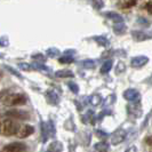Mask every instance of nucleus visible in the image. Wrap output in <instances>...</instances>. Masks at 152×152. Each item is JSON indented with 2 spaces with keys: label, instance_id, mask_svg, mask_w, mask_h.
<instances>
[{
  "label": "nucleus",
  "instance_id": "nucleus-22",
  "mask_svg": "<svg viewBox=\"0 0 152 152\" xmlns=\"http://www.w3.org/2000/svg\"><path fill=\"white\" fill-rule=\"evenodd\" d=\"M125 69H126L125 63H124V62H119L118 65H117V68H115V73H117V75H120L122 72H125Z\"/></svg>",
  "mask_w": 152,
  "mask_h": 152
},
{
  "label": "nucleus",
  "instance_id": "nucleus-30",
  "mask_svg": "<svg viewBox=\"0 0 152 152\" xmlns=\"http://www.w3.org/2000/svg\"><path fill=\"white\" fill-rule=\"evenodd\" d=\"M96 134H97V136L101 137V138H105V137H107V133H104V132H102V130H97Z\"/></svg>",
  "mask_w": 152,
  "mask_h": 152
},
{
  "label": "nucleus",
  "instance_id": "nucleus-15",
  "mask_svg": "<svg viewBox=\"0 0 152 152\" xmlns=\"http://www.w3.org/2000/svg\"><path fill=\"white\" fill-rule=\"evenodd\" d=\"M126 30H127V28L124 23H115V25L113 26L114 33H117V34H124Z\"/></svg>",
  "mask_w": 152,
  "mask_h": 152
},
{
  "label": "nucleus",
  "instance_id": "nucleus-37",
  "mask_svg": "<svg viewBox=\"0 0 152 152\" xmlns=\"http://www.w3.org/2000/svg\"><path fill=\"white\" fill-rule=\"evenodd\" d=\"M46 152H48V151H46Z\"/></svg>",
  "mask_w": 152,
  "mask_h": 152
},
{
  "label": "nucleus",
  "instance_id": "nucleus-12",
  "mask_svg": "<svg viewBox=\"0 0 152 152\" xmlns=\"http://www.w3.org/2000/svg\"><path fill=\"white\" fill-rule=\"evenodd\" d=\"M105 16H107V18H110V20L114 21L115 23H122L124 22L122 16L119 15L118 13H114V12H107V13H105Z\"/></svg>",
  "mask_w": 152,
  "mask_h": 152
},
{
  "label": "nucleus",
  "instance_id": "nucleus-4",
  "mask_svg": "<svg viewBox=\"0 0 152 152\" xmlns=\"http://www.w3.org/2000/svg\"><path fill=\"white\" fill-rule=\"evenodd\" d=\"M126 137H127V132L125 129H120L115 130L113 134L111 135V144L112 145H118L122 143L125 140H126Z\"/></svg>",
  "mask_w": 152,
  "mask_h": 152
},
{
  "label": "nucleus",
  "instance_id": "nucleus-33",
  "mask_svg": "<svg viewBox=\"0 0 152 152\" xmlns=\"http://www.w3.org/2000/svg\"><path fill=\"white\" fill-rule=\"evenodd\" d=\"M126 152H137V149L135 146H130V148H128V149L126 150Z\"/></svg>",
  "mask_w": 152,
  "mask_h": 152
},
{
  "label": "nucleus",
  "instance_id": "nucleus-24",
  "mask_svg": "<svg viewBox=\"0 0 152 152\" xmlns=\"http://www.w3.org/2000/svg\"><path fill=\"white\" fill-rule=\"evenodd\" d=\"M104 6V2L103 0H93V7L95 9H101Z\"/></svg>",
  "mask_w": 152,
  "mask_h": 152
},
{
  "label": "nucleus",
  "instance_id": "nucleus-16",
  "mask_svg": "<svg viewBox=\"0 0 152 152\" xmlns=\"http://www.w3.org/2000/svg\"><path fill=\"white\" fill-rule=\"evenodd\" d=\"M55 76L57 78H71V77H73V73L70 70H60V71L55 72Z\"/></svg>",
  "mask_w": 152,
  "mask_h": 152
},
{
  "label": "nucleus",
  "instance_id": "nucleus-8",
  "mask_svg": "<svg viewBox=\"0 0 152 152\" xmlns=\"http://www.w3.org/2000/svg\"><path fill=\"white\" fill-rule=\"evenodd\" d=\"M34 132V128L30 126V125H24V126H21V128L17 133V137L20 138H25V137H29L30 135L33 134Z\"/></svg>",
  "mask_w": 152,
  "mask_h": 152
},
{
  "label": "nucleus",
  "instance_id": "nucleus-3",
  "mask_svg": "<svg viewBox=\"0 0 152 152\" xmlns=\"http://www.w3.org/2000/svg\"><path fill=\"white\" fill-rule=\"evenodd\" d=\"M5 115L9 119H17V120H28L30 119V113L18 109H10L5 112Z\"/></svg>",
  "mask_w": 152,
  "mask_h": 152
},
{
  "label": "nucleus",
  "instance_id": "nucleus-19",
  "mask_svg": "<svg viewBox=\"0 0 152 152\" xmlns=\"http://www.w3.org/2000/svg\"><path fill=\"white\" fill-rule=\"evenodd\" d=\"M93 39H94L99 46H103V47H107V46H109V40H107L105 37H103V36H96V37H94Z\"/></svg>",
  "mask_w": 152,
  "mask_h": 152
},
{
  "label": "nucleus",
  "instance_id": "nucleus-14",
  "mask_svg": "<svg viewBox=\"0 0 152 152\" xmlns=\"http://www.w3.org/2000/svg\"><path fill=\"white\" fill-rule=\"evenodd\" d=\"M95 149L97 152H109L110 150V145L107 142H99L95 144Z\"/></svg>",
  "mask_w": 152,
  "mask_h": 152
},
{
  "label": "nucleus",
  "instance_id": "nucleus-34",
  "mask_svg": "<svg viewBox=\"0 0 152 152\" xmlns=\"http://www.w3.org/2000/svg\"><path fill=\"white\" fill-rule=\"evenodd\" d=\"M146 9H148V12H149L150 14H152V2L146 5Z\"/></svg>",
  "mask_w": 152,
  "mask_h": 152
},
{
  "label": "nucleus",
  "instance_id": "nucleus-10",
  "mask_svg": "<svg viewBox=\"0 0 152 152\" xmlns=\"http://www.w3.org/2000/svg\"><path fill=\"white\" fill-rule=\"evenodd\" d=\"M127 110H128V113L130 115H134V117H140L142 114V110H141V107H140V103H132L127 107Z\"/></svg>",
  "mask_w": 152,
  "mask_h": 152
},
{
  "label": "nucleus",
  "instance_id": "nucleus-5",
  "mask_svg": "<svg viewBox=\"0 0 152 152\" xmlns=\"http://www.w3.org/2000/svg\"><path fill=\"white\" fill-rule=\"evenodd\" d=\"M4 152H25L26 151V145L21 142H13L10 144L4 146Z\"/></svg>",
  "mask_w": 152,
  "mask_h": 152
},
{
  "label": "nucleus",
  "instance_id": "nucleus-29",
  "mask_svg": "<svg viewBox=\"0 0 152 152\" xmlns=\"http://www.w3.org/2000/svg\"><path fill=\"white\" fill-rule=\"evenodd\" d=\"M5 68L7 69L8 71H10V72H12V73H13L14 76H17V77H18V78H22V76H21V75L18 73V72H16V71H15V70H14V69H12V68H10V66H7V65H6Z\"/></svg>",
  "mask_w": 152,
  "mask_h": 152
},
{
  "label": "nucleus",
  "instance_id": "nucleus-13",
  "mask_svg": "<svg viewBox=\"0 0 152 152\" xmlns=\"http://www.w3.org/2000/svg\"><path fill=\"white\" fill-rule=\"evenodd\" d=\"M63 150V144L58 141H55L48 146V152H61Z\"/></svg>",
  "mask_w": 152,
  "mask_h": 152
},
{
  "label": "nucleus",
  "instance_id": "nucleus-32",
  "mask_svg": "<svg viewBox=\"0 0 152 152\" xmlns=\"http://www.w3.org/2000/svg\"><path fill=\"white\" fill-rule=\"evenodd\" d=\"M32 58H36V60H44V56H42V55H37V54H36V55H32Z\"/></svg>",
  "mask_w": 152,
  "mask_h": 152
},
{
  "label": "nucleus",
  "instance_id": "nucleus-17",
  "mask_svg": "<svg viewBox=\"0 0 152 152\" xmlns=\"http://www.w3.org/2000/svg\"><path fill=\"white\" fill-rule=\"evenodd\" d=\"M89 103H91L93 107H97V105H99L102 103V96L99 95V94L93 95V96H91V99H89Z\"/></svg>",
  "mask_w": 152,
  "mask_h": 152
},
{
  "label": "nucleus",
  "instance_id": "nucleus-23",
  "mask_svg": "<svg viewBox=\"0 0 152 152\" xmlns=\"http://www.w3.org/2000/svg\"><path fill=\"white\" fill-rule=\"evenodd\" d=\"M57 54H60V50L57 48H49L47 50V55L49 57H55V56H57Z\"/></svg>",
  "mask_w": 152,
  "mask_h": 152
},
{
  "label": "nucleus",
  "instance_id": "nucleus-20",
  "mask_svg": "<svg viewBox=\"0 0 152 152\" xmlns=\"http://www.w3.org/2000/svg\"><path fill=\"white\" fill-rule=\"evenodd\" d=\"M73 61H75L73 56H70V55H63L62 57L58 58V62L61 64H70V63H72Z\"/></svg>",
  "mask_w": 152,
  "mask_h": 152
},
{
  "label": "nucleus",
  "instance_id": "nucleus-28",
  "mask_svg": "<svg viewBox=\"0 0 152 152\" xmlns=\"http://www.w3.org/2000/svg\"><path fill=\"white\" fill-rule=\"evenodd\" d=\"M9 41H8L7 37H0V47H6L8 46Z\"/></svg>",
  "mask_w": 152,
  "mask_h": 152
},
{
  "label": "nucleus",
  "instance_id": "nucleus-6",
  "mask_svg": "<svg viewBox=\"0 0 152 152\" xmlns=\"http://www.w3.org/2000/svg\"><path fill=\"white\" fill-rule=\"evenodd\" d=\"M149 62V57H146V56H143V55H141V56H136V57H133L132 58V61H130V65L133 66V68H142V66H144L145 64Z\"/></svg>",
  "mask_w": 152,
  "mask_h": 152
},
{
  "label": "nucleus",
  "instance_id": "nucleus-35",
  "mask_svg": "<svg viewBox=\"0 0 152 152\" xmlns=\"http://www.w3.org/2000/svg\"><path fill=\"white\" fill-rule=\"evenodd\" d=\"M0 152H4V150H2V149H0Z\"/></svg>",
  "mask_w": 152,
  "mask_h": 152
},
{
  "label": "nucleus",
  "instance_id": "nucleus-26",
  "mask_svg": "<svg viewBox=\"0 0 152 152\" xmlns=\"http://www.w3.org/2000/svg\"><path fill=\"white\" fill-rule=\"evenodd\" d=\"M32 68L33 69H37V70H48V68L46 66V65H44V64H41V63H33V65H32Z\"/></svg>",
  "mask_w": 152,
  "mask_h": 152
},
{
  "label": "nucleus",
  "instance_id": "nucleus-38",
  "mask_svg": "<svg viewBox=\"0 0 152 152\" xmlns=\"http://www.w3.org/2000/svg\"><path fill=\"white\" fill-rule=\"evenodd\" d=\"M135 1H136V0H135Z\"/></svg>",
  "mask_w": 152,
  "mask_h": 152
},
{
  "label": "nucleus",
  "instance_id": "nucleus-18",
  "mask_svg": "<svg viewBox=\"0 0 152 152\" xmlns=\"http://www.w3.org/2000/svg\"><path fill=\"white\" fill-rule=\"evenodd\" d=\"M112 63L113 62L111 61H105L104 63H103V65H102V68H101V73L102 75H105V73H107L111 69H112Z\"/></svg>",
  "mask_w": 152,
  "mask_h": 152
},
{
  "label": "nucleus",
  "instance_id": "nucleus-7",
  "mask_svg": "<svg viewBox=\"0 0 152 152\" xmlns=\"http://www.w3.org/2000/svg\"><path fill=\"white\" fill-rule=\"evenodd\" d=\"M124 97H125V99H127L128 102H138V99H140V93L136 89L129 88V89L125 91Z\"/></svg>",
  "mask_w": 152,
  "mask_h": 152
},
{
  "label": "nucleus",
  "instance_id": "nucleus-31",
  "mask_svg": "<svg viewBox=\"0 0 152 152\" xmlns=\"http://www.w3.org/2000/svg\"><path fill=\"white\" fill-rule=\"evenodd\" d=\"M145 143L148 145H150V146H152V135H150V136H148L145 138Z\"/></svg>",
  "mask_w": 152,
  "mask_h": 152
},
{
  "label": "nucleus",
  "instance_id": "nucleus-2",
  "mask_svg": "<svg viewBox=\"0 0 152 152\" xmlns=\"http://www.w3.org/2000/svg\"><path fill=\"white\" fill-rule=\"evenodd\" d=\"M2 103L6 107H16V105H23L26 103V96L23 94H8L6 95Z\"/></svg>",
  "mask_w": 152,
  "mask_h": 152
},
{
  "label": "nucleus",
  "instance_id": "nucleus-9",
  "mask_svg": "<svg viewBox=\"0 0 152 152\" xmlns=\"http://www.w3.org/2000/svg\"><path fill=\"white\" fill-rule=\"evenodd\" d=\"M46 99L48 101V103H50V104H53V105H56L58 102H60V97H58V95L56 94V91H52V89H49V91H46Z\"/></svg>",
  "mask_w": 152,
  "mask_h": 152
},
{
  "label": "nucleus",
  "instance_id": "nucleus-21",
  "mask_svg": "<svg viewBox=\"0 0 152 152\" xmlns=\"http://www.w3.org/2000/svg\"><path fill=\"white\" fill-rule=\"evenodd\" d=\"M83 66H84L85 69L91 70V69H94L96 66V63H95L94 60H85V61L83 62Z\"/></svg>",
  "mask_w": 152,
  "mask_h": 152
},
{
  "label": "nucleus",
  "instance_id": "nucleus-1",
  "mask_svg": "<svg viewBox=\"0 0 152 152\" xmlns=\"http://www.w3.org/2000/svg\"><path fill=\"white\" fill-rule=\"evenodd\" d=\"M21 128V126L13 119H5L0 121V134L5 135V136H13L17 135L18 130Z\"/></svg>",
  "mask_w": 152,
  "mask_h": 152
},
{
  "label": "nucleus",
  "instance_id": "nucleus-11",
  "mask_svg": "<svg viewBox=\"0 0 152 152\" xmlns=\"http://www.w3.org/2000/svg\"><path fill=\"white\" fill-rule=\"evenodd\" d=\"M132 34H133V38L135 39L136 41H144V40H148V39L151 38L150 34L142 32V31H133Z\"/></svg>",
  "mask_w": 152,
  "mask_h": 152
},
{
  "label": "nucleus",
  "instance_id": "nucleus-36",
  "mask_svg": "<svg viewBox=\"0 0 152 152\" xmlns=\"http://www.w3.org/2000/svg\"><path fill=\"white\" fill-rule=\"evenodd\" d=\"M0 118H1V113H0Z\"/></svg>",
  "mask_w": 152,
  "mask_h": 152
},
{
  "label": "nucleus",
  "instance_id": "nucleus-25",
  "mask_svg": "<svg viewBox=\"0 0 152 152\" xmlns=\"http://www.w3.org/2000/svg\"><path fill=\"white\" fill-rule=\"evenodd\" d=\"M18 66L22 69V70H24V71H30V70H32V65L31 64H29V63H18Z\"/></svg>",
  "mask_w": 152,
  "mask_h": 152
},
{
  "label": "nucleus",
  "instance_id": "nucleus-27",
  "mask_svg": "<svg viewBox=\"0 0 152 152\" xmlns=\"http://www.w3.org/2000/svg\"><path fill=\"white\" fill-rule=\"evenodd\" d=\"M69 87H70V89L73 91L75 94H78L79 93V87H78V85L76 83H70L69 84Z\"/></svg>",
  "mask_w": 152,
  "mask_h": 152
}]
</instances>
